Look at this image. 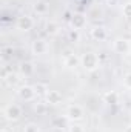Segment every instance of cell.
Returning <instances> with one entry per match:
<instances>
[{"instance_id": "cell-8", "label": "cell", "mask_w": 131, "mask_h": 132, "mask_svg": "<svg viewBox=\"0 0 131 132\" xmlns=\"http://www.w3.org/2000/svg\"><path fill=\"white\" fill-rule=\"evenodd\" d=\"M69 26H71V29H77V31L83 29L86 26V15L82 14V12L72 14L71 19H69Z\"/></svg>"}, {"instance_id": "cell-13", "label": "cell", "mask_w": 131, "mask_h": 132, "mask_svg": "<svg viewBox=\"0 0 131 132\" xmlns=\"http://www.w3.org/2000/svg\"><path fill=\"white\" fill-rule=\"evenodd\" d=\"M33 9L37 15H45V14H48V11H49V5H48L45 0H39V2L34 3Z\"/></svg>"}, {"instance_id": "cell-14", "label": "cell", "mask_w": 131, "mask_h": 132, "mask_svg": "<svg viewBox=\"0 0 131 132\" xmlns=\"http://www.w3.org/2000/svg\"><path fill=\"white\" fill-rule=\"evenodd\" d=\"M3 81H5L9 88H14V86H17L19 81H20V74H17V72H9V74H6V75L3 77Z\"/></svg>"}, {"instance_id": "cell-22", "label": "cell", "mask_w": 131, "mask_h": 132, "mask_svg": "<svg viewBox=\"0 0 131 132\" xmlns=\"http://www.w3.org/2000/svg\"><path fill=\"white\" fill-rule=\"evenodd\" d=\"M23 132H39V126H37V123H26L25 125V128H23Z\"/></svg>"}, {"instance_id": "cell-17", "label": "cell", "mask_w": 131, "mask_h": 132, "mask_svg": "<svg viewBox=\"0 0 131 132\" xmlns=\"http://www.w3.org/2000/svg\"><path fill=\"white\" fill-rule=\"evenodd\" d=\"M48 106H49V104H48L46 101H37V103H34V111H35L37 115H45Z\"/></svg>"}, {"instance_id": "cell-25", "label": "cell", "mask_w": 131, "mask_h": 132, "mask_svg": "<svg viewBox=\"0 0 131 132\" xmlns=\"http://www.w3.org/2000/svg\"><path fill=\"white\" fill-rule=\"evenodd\" d=\"M0 132H8V131H6V129H2V131H0Z\"/></svg>"}, {"instance_id": "cell-18", "label": "cell", "mask_w": 131, "mask_h": 132, "mask_svg": "<svg viewBox=\"0 0 131 132\" xmlns=\"http://www.w3.org/2000/svg\"><path fill=\"white\" fill-rule=\"evenodd\" d=\"M68 118H66V115H59V117H56V118H53V126L54 128H57V129H60V128H66V125H68Z\"/></svg>"}, {"instance_id": "cell-7", "label": "cell", "mask_w": 131, "mask_h": 132, "mask_svg": "<svg viewBox=\"0 0 131 132\" xmlns=\"http://www.w3.org/2000/svg\"><path fill=\"white\" fill-rule=\"evenodd\" d=\"M48 49H49V45L43 38H35L31 43V52H33V55H43V54L48 52Z\"/></svg>"}, {"instance_id": "cell-9", "label": "cell", "mask_w": 131, "mask_h": 132, "mask_svg": "<svg viewBox=\"0 0 131 132\" xmlns=\"http://www.w3.org/2000/svg\"><path fill=\"white\" fill-rule=\"evenodd\" d=\"M90 35H91V38L96 40V42H105L106 37H108V31H106L105 26L96 25V26H93V28L90 29Z\"/></svg>"}, {"instance_id": "cell-1", "label": "cell", "mask_w": 131, "mask_h": 132, "mask_svg": "<svg viewBox=\"0 0 131 132\" xmlns=\"http://www.w3.org/2000/svg\"><path fill=\"white\" fill-rule=\"evenodd\" d=\"M80 66L86 71V72H94L97 71L99 66H100V60H99L97 54L96 52H83L82 57H80Z\"/></svg>"}, {"instance_id": "cell-27", "label": "cell", "mask_w": 131, "mask_h": 132, "mask_svg": "<svg viewBox=\"0 0 131 132\" xmlns=\"http://www.w3.org/2000/svg\"><path fill=\"white\" fill-rule=\"evenodd\" d=\"M108 2H111V0H108Z\"/></svg>"}, {"instance_id": "cell-4", "label": "cell", "mask_w": 131, "mask_h": 132, "mask_svg": "<svg viewBox=\"0 0 131 132\" xmlns=\"http://www.w3.org/2000/svg\"><path fill=\"white\" fill-rule=\"evenodd\" d=\"M131 49V42L123 38V37H117L113 40V51L119 55H125V54H130Z\"/></svg>"}, {"instance_id": "cell-15", "label": "cell", "mask_w": 131, "mask_h": 132, "mask_svg": "<svg viewBox=\"0 0 131 132\" xmlns=\"http://www.w3.org/2000/svg\"><path fill=\"white\" fill-rule=\"evenodd\" d=\"M103 103L111 104V106L117 104V103H119V92H116V91H108V92L103 95Z\"/></svg>"}, {"instance_id": "cell-2", "label": "cell", "mask_w": 131, "mask_h": 132, "mask_svg": "<svg viewBox=\"0 0 131 132\" xmlns=\"http://www.w3.org/2000/svg\"><path fill=\"white\" fill-rule=\"evenodd\" d=\"M65 115L71 123H79V121H82L85 118V109L80 104H69L66 108Z\"/></svg>"}, {"instance_id": "cell-11", "label": "cell", "mask_w": 131, "mask_h": 132, "mask_svg": "<svg viewBox=\"0 0 131 132\" xmlns=\"http://www.w3.org/2000/svg\"><path fill=\"white\" fill-rule=\"evenodd\" d=\"M63 66L66 69H76L80 66V57H77L76 54H65L63 59Z\"/></svg>"}, {"instance_id": "cell-6", "label": "cell", "mask_w": 131, "mask_h": 132, "mask_svg": "<svg viewBox=\"0 0 131 132\" xmlns=\"http://www.w3.org/2000/svg\"><path fill=\"white\" fill-rule=\"evenodd\" d=\"M16 26H17L19 31L28 32V31H31V29L34 28V19L31 17V15H28V14H23V15H20V17L17 19Z\"/></svg>"}, {"instance_id": "cell-10", "label": "cell", "mask_w": 131, "mask_h": 132, "mask_svg": "<svg viewBox=\"0 0 131 132\" xmlns=\"http://www.w3.org/2000/svg\"><path fill=\"white\" fill-rule=\"evenodd\" d=\"M45 101L49 104V106H59V104H62V101H63V95H62V92H59V91H48V94L43 97Z\"/></svg>"}, {"instance_id": "cell-21", "label": "cell", "mask_w": 131, "mask_h": 132, "mask_svg": "<svg viewBox=\"0 0 131 132\" xmlns=\"http://www.w3.org/2000/svg\"><path fill=\"white\" fill-rule=\"evenodd\" d=\"M122 15L125 19H131V2H127L123 6H122Z\"/></svg>"}, {"instance_id": "cell-12", "label": "cell", "mask_w": 131, "mask_h": 132, "mask_svg": "<svg viewBox=\"0 0 131 132\" xmlns=\"http://www.w3.org/2000/svg\"><path fill=\"white\" fill-rule=\"evenodd\" d=\"M34 71H35L34 63L33 62H30V60L22 62L20 66H19V74H20L22 77H31V75L34 74Z\"/></svg>"}, {"instance_id": "cell-16", "label": "cell", "mask_w": 131, "mask_h": 132, "mask_svg": "<svg viewBox=\"0 0 131 132\" xmlns=\"http://www.w3.org/2000/svg\"><path fill=\"white\" fill-rule=\"evenodd\" d=\"M34 89H35V94H37V97H45V95L48 94V91H49L48 85H46V83H42V81L35 83V85H34Z\"/></svg>"}, {"instance_id": "cell-23", "label": "cell", "mask_w": 131, "mask_h": 132, "mask_svg": "<svg viewBox=\"0 0 131 132\" xmlns=\"http://www.w3.org/2000/svg\"><path fill=\"white\" fill-rule=\"evenodd\" d=\"M123 88L131 91V72H128V74L123 77Z\"/></svg>"}, {"instance_id": "cell-5", "label": "cell", "mask_w": 131, "mask_h": 132, "mask_svg": "<svg viewBox=\"0 0 131 132\" xmlns=\"http://www.w3.org/2000/svg\"><path fill=\"white\" fill-rule=\"evenodd\" d=\"M17 95L20 97V100H23V101H34L35 97H37L35 89H34V86H31V85H22L17 89Z\"/></svg>"}, {"instance_id": "cell-26", "label": "cell", "mask_w": 131, "mask_h": 132, "mask_svg": "<svg viewBox=\"0 0 131 132\" xmlns=\"http://www.w3.org/2000/svg\"><path fill=\"white\" fill-rule=\"evenodd\" d=\"M128 55H130V57H131V49H130V54H128Z\"/></svg>"}, {"instance_id": "cell-24", "label": "cell", "mask_w": 131, "mask_h": 132, "mask_svg": "<svg viewBox=\"0 0 131 132\" xmlns=\"http://www.w3.org/2000/svg\"><path fill=\"white\" fill-rule=\"evenodd\" d=\"M69 132H85V128H83V126H80V125L72 123V125L69 126Z\"/></svg>"}, {"instance_id": "cell-20", "label": "cell", "mask_w": 131, "mask_h": 132, "mask_svg": "<svg viewBox=\"0 0 131 132\" xmlns=\"http://www.w3.org/2000/svg\"><path fill=\"white\" fill-rule=\"evenodd\" d=\"M68 38H69V42H79L80 40V31H77V29H69L68 31Z\"/></svg>"}, {"instance_id": "cell-19", "label": "cell", "mask_w": 131, "mask_h": 132, "mask_svg": "<svg viewBox=\"0 0 131 132\" xmlns=\"http://www.w3.org/2000/svg\"><path fill=\"white\" fill-rule=\"evenodd\" d=\"M46 31H48V34H51V35H57V34L60 32V25L57 22H48Z\"/></svg>"}, {"instance_id": "cell-3", "label": "cell", "mask_w": 131, "mask_h": 132, "mask_svg": "<svg viewBox=\"0 0 131 132\" xmlns=\"http://www.w3.org/2000/svg\"><path fill=\"white\" fill-rule=\"evenodd\" d=\"M22 114H23L22 108H20L19 104H16V103H11V104H8V106L3 109V117H5L8 121H17V120H20Z\"/></svg>"}]
</instances>
